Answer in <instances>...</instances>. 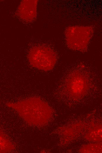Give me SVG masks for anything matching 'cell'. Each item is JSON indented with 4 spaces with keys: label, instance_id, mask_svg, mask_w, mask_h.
I'll return each mask as SVG.
<instances>
[{
    "label": "cell",
    "instance_id": "cell-1",
    "mask_svg": "<svg viewBox=\"0 0 102 153\" xmlns=\"http://www.w3.org/2000/svg\"><path fill=\"white\" fill-rule=\"evenodd\" d=\"M7 105L17 111L27 122L35 126L46 123L52 114L51 107L38 97L30 98L15 103H9Z\"/></svg>",
    "mask_w": 102,
    "mask_h": 153
},
{
    "label": "cell",
    "instance_id": "cell-2",
    "mask_svg": "<svg viewBox=\"0 0 102 153\" xmlns=\"http://www.w3.org/2000/svg\"><path fill=\"white\" fill-rule=\"evenodd\" d=\"M93 33L92 26H70L65 32L66 43L72 50L84 52L86 51Z\"/></svg>",
    "mask_w": 102,
    "mask_h": 153
},
{
    "label": "cell",
    "instance_id": "cell-3",
    "mask_svg": "<svg viewBox=\"0 0 102 153\" xmlns=\"http://www.w3.org/2000/svg\"><path fill=\"white\" fill-rule=\"evenodd\" d=\"M28 59L33 67L45 71L53 69L57 61L55 53L51 49L44 46L34 47L29 51Z\"/></svg>",
    "mask_w": 102,
    "mask_h": 153
},
{
    "label": "cell",
    "instance_id": "cell-4",
    "mask_svg": "<svg viewBox=\"0 0 102 153\" xmlns=\"http://www.w3.org/2000/svg\"><path fill=\"white\" fill-rule=\"evenodd\" d=\"M69 79L67 89L70 97L76 99L84 95L88 86V81L85 77L77 73L74 74Z\"/></svg>",
    "mask_w": 102,
    "mask_h": 153
},
{
    "label": "cell",
    "instance_id": "cell-5",
    "mask_svg": "<svg viewBox=\"0 0 102 153\" xmlns=\"http://www.w3.org/2000/svg\"><path fill=\"white\" fill-rule=\"evenodd\" d=\"M38 0H23L19 6L17 13L23 20L30 22L33 20L37 15Z\"/></svg>",
    "mask_w": 102,
    "mask_h": 153
},
{
    "label": "cell",
    "instance_id": "cell-6",
    "mask_svg": "<svg viewBox=\"0 0 102 153\" xmlns=\"http://www.w3.org/2000/svg\"><path fill=\"white\" fill-rule=\"evenodd\" d=\"M88 140L92 142H101L102 141L101 125H94L89 128L85 136Z\"/></svg>",
    "mask_w": 102,
    "mask_h": 153
},
{
    "label": "cell",
    "instance_id": "cell-7",
    "mask_svg": "<svg viewBox=\"0 0 102 153\" xmlns=\"http://www.w3.org/2000/svg\"><path fill=\"white\" fill-rule=\"evenodd\" d=\"M13 147L10 142L0 131V153L8 152L13 149Z\"/></svg>",
    "mask_w": 102,
    "mask_h": 153
},
{
    "label": "cell",
    "instance_id": "cell-8",
    "mask_svg": "<svg viewBox=\"0 0 102 153\" xmlns=\"http://www.w3.org/2000/svg\"><path fill=\"white\" fill-rule=\"evenodd\" d=\"M102 144L92 143L85 145L80 149V153H102Z\"/></svg>",
    "mask_w": 102,
    "mask_h": 153
},
{
    "label": "cell",
    "instance_id": "cell-9",
    "mask_svg": "<svg viewBox=\"0 0 102 153\" xmlns=\"http://www.w3.org/2000/svg\"><path fill=\"white\" fill-rule=\"evenodd\" d=\"M82 127L78 124H76L74 126L70 127L69 128H66V130L64 131L63 132V134L65 137V138H72L73 137L75 136L77 133H78L77 132H81V130L80 129H83V128H80Z\"/></svg>",
    "mask_w": 102,
    "mask_h": 153
}]
</instances>
